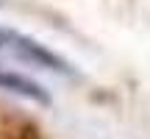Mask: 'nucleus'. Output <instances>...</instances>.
I'll use <instances>...</instances> for the list:
<instances>
[{
    "label": "nucleus",
    "mask_w": 150,
    "mask_h": 139,
    "mask_svg": "<svg viewBox=\"0 0 150 139\" xmlns=\"http://www.w3.org/2000/svg\"><path fill=\"white\" fill-rule=\"evenodd\" d=\"M0 89H11V92H17V95H25V97H31V100H36V103H47V95H45V92L39 89L33 81L22 78V75L0 72Z\"/></svg>",
    "instance_id": "f03ea898"
},
{
    "label": "nucleus",
    "mask_w": 150,
    "mask_h": 139,
    "mask_svg": "<svg viewBox=\"0 0 150 139\" xmlns=\"http://www.w3.org/2000/svg\"><path fill=\"white\" fill-rule=\"evenodd\" d=\"M0 42H6L14 53L25 56V59L36 61V64H45V67L56 70V72H67V64L59 59V56H53L50 50H45L42 45H36L28 36H20V33H11V31H0Z\"/></svg>",
    "instance_id": "f257e3e1"
}]
</instances>
